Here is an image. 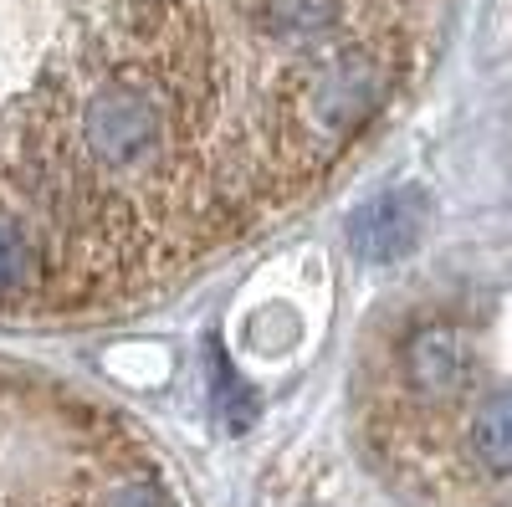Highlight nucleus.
<instances>
[{"label": "nucleus", "instance_id": "obj_8", "mask_svg": "<svg viewBox=\"0 0 512 507\" xmlns=\"http://www.w3.org/2000/svg\"><path fill=\"white\" fill-rule=\"evenodd\" d=\"M98 507H175L154 482H113L103 497H98Z\"/></svg>", "mask_w": 512, "mask_h": 507}, {"label": "nucleus", "instance_id": "obj_1", "mask_svg": "<svg viewBox=\"0 0 512 507\" xmlns=\"http://www.w3.org/2000/svg\"><path fill=\"white\" fill-rule=\"evenodd\" d=\"M200 123L175 88L108 26L31 98L26 164L67 169L108 190H180Z\"/></svg>", "mask_w": 512, "mask_h": 507}, {"label": "nucleus", "instance_id": "obj_3", "mask_svg": "<svg viewBox=\"0 0 512 507\" xmlns=\"http://www.w3.org/2000/svg\"><path fill=\"white\" fill-rule=\"evenodd\" d=\"M400 374H405V390L420 405H451V400H461L466 390H472L477 349L456 323H425L405 338Z\"/></svg>", "mask_w": 512, "mask_h": 507}, {"label": "nucleus", "instance_id": "obj_4", "mask_svg": "<svg viewBox=\"0 0 512 507\" xmlns=\"http://www.w3.org/2000/svg\"><path fill=\"white\" fill-rule=\"evenodd\" d=\"M431 216H436V205H431V195H425L420 185L384 190V195H374L369 205L354 210L349 241H354V251L369 267H395L420 246V236L431 231Z\"/></svg>", "mask_w": 512, "mask_h": 507}, {"label": "nucleus", "instance_id": "obj_5", "mask_svg": "<svg viewBox=\"0 0 512 507\" xmlns=\"http://www.w3.org/2000/svg\"><path fill=\"white\" fill-rule=\"evenodd\" d=\"M41 282H47V246L11 200H0V308L36 298Z\"/></svg>", "mask_w": 512, "mask_h": 507}, {"label": "nucleus", "instance_id": "obj_2", "mask_svg": "<svg viewBox=\"0 0 512 507\" xmlns=\"http://www.w3.org/2000/svg\"><path fill=\"white\" fill-rule=\"evenodd\" d=\"M400 82V52L390 36L333 41L297 62L272 98V154L292 175H318L344 154Z\"/></svg>", "mask_w": 512, "mask_h": 507}, {"label": "nucleus", "instance_id": "obj_7", "mask_svg": "<svg viewBox=\"0 0 512 507\" xmlns=\"http://www.w3.org/2000/svg\"><path fill=\"white\" fill-rule=\"evenodd\" d=\"M205 364H210V390H216V405H221V415H226V426L231 431H246L251 420H256V395L241 385V374L231 369V359H226V349L210 338L205 344Z\"/></svg>", "mask_w": 512, "mask_h": 507}, {"label": "nucleus", "instance_id": "obj_6", "mask_svg": "<svg viewBox=\"0 0 512 507\" xmlns=\"http://www.w3.org/2000/svg\"><path fill=\"white\" fill-rule=\"evenodd\" d=\"M472 456L492 482L512 477V400H507V390H492L477 405V415H472Z\"/></svg>", "mask_w": 512, "mask_h": 507}]
</instances>
